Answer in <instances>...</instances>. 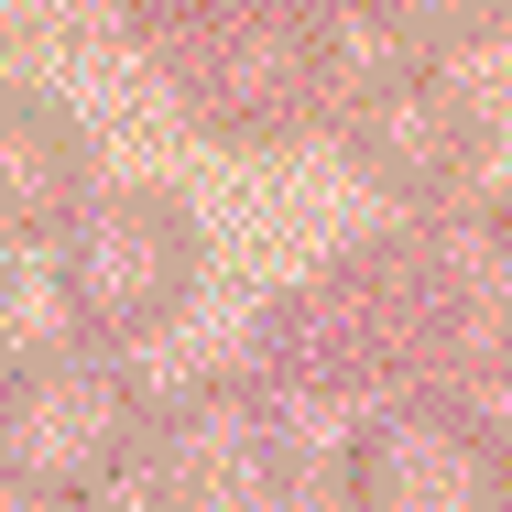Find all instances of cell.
<instances>
[{
    "label": "cell",
    "mask_w": 512,
    "mask_h": 512,
    "mask_svg": "<svg viewBox=\"0 0 512 512\" xmlns=\"http://www.w3.org/2000/svg\"><path fill=\"white\" fill-rule=\"evenodd\" d=\"M120 22L164 66L175 109L229 153H284L338 120V0H120Z\"/></svg>",
    "instance_id": "obj_1"
},
{
    "label": "cell",
    "mask_w": 512,
    "mask_h": 512,
    "mask_svg": "<svg viewBox=\"0 0 512 512\" xmlns=\"http://www.w3.org/2000/svg\"><path fill=\"white\" fill-rule=\"evenodd\" d=\"M251 371L295 404H360V393H458L447 327L425 295L414 229L349 240L316 273H295L273 306L251 316Z\"/></svg>",
    "instance_id": "obj_2"
},
{
    "label": "cell",
    "mask_w": 512,
    "mask_h": 512,
    "mask_svg": "<svg viewBox=\"0 0 512 512\" xmlns=\"http://www.w3.org/2000/svg\"><path fill=\"white\" fill-rule=\"evenodd\" d=\"M142 436H153V393L99 338L22 349L0 371V491L11 502H33V512L109 502L142 469Z\"/></svg>",
    "instance_id": "obj_3"
},
{
    "label": "cell",
    "mask_w": 512,
    "mask_h": 512,
    "mask_svg": "<svg viewBox=\"0 0 512 512\" xmlns=\"http://www.w3.org/2000/svg\"><path fill=\"white\" fill-rule=\"evenodd\" d=\"M295 404L262 371H207L153 404L142 436V512H284L295 502Z\"/></svg>",
    "instance_id": "obj_4"
},
{
    "label": "cell",
    "mask_w": 512,
    "mask_h": 512,
    "mask_svg": "<svg viewBox=\"0 0 512 512\" xmlns=\"http://www.w3.org/2000/svg\"><path fill=\"white\" fill-rule=\"evenodd\" d=\"M197 262H207V240L175 186H99L77 207V229L55 240V306L77 316V338L131 349V338L186 316Z\"/></svg>",
    "instance_id": "obj_5"
},
{
    "label": "cell",
    "mask_w": 512,
    "mask_h": 512,
    "mask_svg": "<svg viewBox=\"0 0 512 512\" xmlns=\"http://www.w3.org/2000/svg\"><path fill=\"white\" fill-rule=\"evenodd\" d=\"M338 164L393 207H458L469 175L491 164V109L469 99L447 66H414V55H382V66H349L338 88Z\"/></svg>",
    "instance_id": "obj_6"
},
{
    "label": "cell",
    "mask_w": 512,
    "mask_h": 512,
    "mask_svg": "<svg viewBox=\"0 0 512 512\" xmlns=\"http://www.w3.org/2000/svg\"><path fill=\"white\" fill-rule=\"evenodd\" d=\"M349 512H512V436L458 393H382L338 458Z\"/></svg>",
    "instance_id": "obj_7"
},
{
    "label": "cell",
    "mask_w": 512,
    "mask_h": 512,
    "mask_svg": "<svg viewBox=\"0 0 512 512\" xmlns=\"http://www.w3.org/2000/svg\"><path fill=\"white\" fill-rule=\"evenodd\" d=\"M414 262L458 382H512V197H458L414 218Z\"/></svg>",
    "instance_id": "obj_8"
},
{
    "label": "cell",
    "mask_w": 512,
    "mask_h": 512,
    "mask_svg": "<svg viewBox=\"0 0 512 512\" xmlns=\"http://www.w3.org/2000/svg\"><path fill=\"white\" fill-rule=\"evenodd\" d=\"M99 197V142L55 88H0V240H66L77 207Z\"/></svg>",
    "instance_id": "obj_9"
},
{
    "label": "cell",
    "mask_w": 512,
    "mask_h": 512,
    "mask_svg": "<svg viewBox=\"0 0 512 512\" xmlns=\"http://www.w3.org/2000/svg\"><path fill=\"white\" fill-rule=\"evenodd\" d=\"M349 22H371L393 55L414 66H447V55H480L512 33V0H338Z\"/></svg>",
    "instance_id": "obj_10"
}]
</instances>
